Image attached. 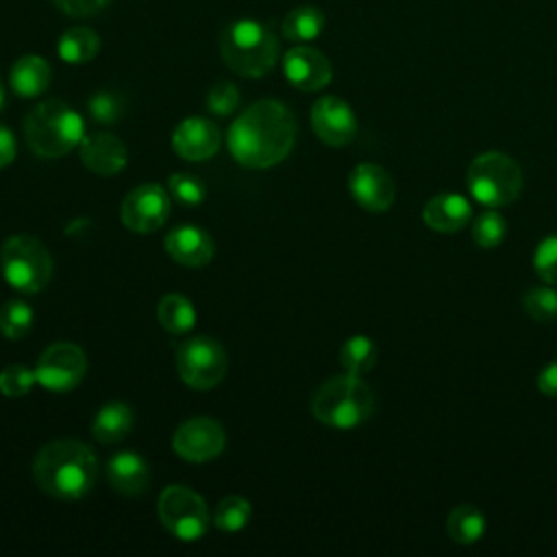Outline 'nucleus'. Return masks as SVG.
Segmentation results:
<instances>
[{
	"label": "nucleus",
	"instance_id": "nucleus-21",
	"mask_svg": "<svg viewBox=\"0 0 557 557\" xmlns=\"http://www.w3.org/2000/svg\"><path fill=\"white\" fill-rule=\"evenodd\" d=\"M52 81L50 63L39 54H24L20 57L9 72L11 89L20 98H37L41 96Z\"/></svg>",
	"mask_w": 557,
	"mask_h": 557
},
{
	"label": "nucleus",
	"instance_id": "nucleus-36",
	"mask_svg": "<svg viewBox=\"0 0 557 557\" xmlns=\"http://www.w3.org/2000/svg\"><path fill=\"white\" fill-rule=\"evenodd\" d=\"M239 104V91L231 81H220L215 83L209 94H207V109L213 115H231Z\"/></svg>",
	"mask_w": 557,
	"mask_h": 557
},
{
	"label": "nucleus",
	"instance_id": "nucleus-1",
	"mask_svg": "<svg viewBox=\"0 0 557 557\" xmlns=\"http://www.w3.org/2000/svg\"><path fill=\"white\" fill-rule=\"evenodd\" d=\"M296 117L281 100H259L246 107L228 126L226 144L231 157L250 170L281 163L296 141Z\"/></svg>",
	"mask_w": 557,
	"mask_h": 557
},
{
	"label": "nucleus",
	"instance_id": "nucleus-32",
	"mask_svg": "<svg viewBox=\"0 0 557 557\" xmlns=\"http://www.w3.org/2000/svg\"><path fill=\"white\" fill-rule=\"evenodd\" d=\"M524 311L537 322L557 320V289L553 287H531L522 298Z\"/></svg>",
	"mask_w": 557,
	"mask_h": 557
},
{
	"label": "nucleus",
	"instance_id": "nucleus-27",
	"mask_svg": "<svg viewBox=\"0 0 557 557\" xmlns=\"http://www.w3.org/2000/svg\"><path fill=\"white\" fill-rule=\"evenodd\" d=\"M379 359V350L374 346V342L366 335H352L344 342L342 350H339V363L344 366L346 372L350 374H366L374 368Z\"/></svg>",
	"mask_w": 557,
	"mask_h": 557
},
{
	"label": "nucleus",
	"instance_id": "nucleus-22",
	"mask_svg": "<svg viewBox=\"0 0 557 557\" xmlns=\"http://www.w3.org/2000/svg\"><path fill=\"white\" fill-rule=\"evenodd\" d=\"M133 429V409L122 400L102 405L91 422V435L102 444L122 442Z\"/></svg>",
	"mask_w": 557,
	"mask_h": 557
},
{
	"label": "nucleus",
	"instance_id": "nucleus-3",
	"mask_svg": "<svg viewBox=\"0 0 557 557\" xmlns=\"http://www.w3.org/2000/svg\"><path fill=\"white\" fill-rule=\"evenodd\" d=\"M85 122L67 102L48 98L35 104L24 117V139L39 159H59L81 146Z\"/></svg>",
	"mask_w": 557,
	"mask_h": 557
},
{
	"label": "nucleus",
	"instance_id": "nucleus-18",
	"mask_svg": "<svg viewBox=\"0 0 557 557\" xmlns=\"http://www.w3.org/2000/svg\"><path fill=\"white\" fill-rule=\"evenodd\" d=\"M165 252L181 265L202 268L213 259L211 235L196 224H178L165 235Z\"/></svg>",
	"mask_w": 557,
	"mask_h": 557
},
{
	"label": "nucleus",
	"instance_id": "nucleus-10",
	"mask_svg": "<svg viewBox=\"0 0 557 557\" xmlns=\"http://www.w3.org/2000/svg\"><path fill=\"white\" fill-rule=\"evenodd\" d=\"M85 372H87V357L81 346L70 342H57L48 346L35 363L37 385L50 392L74 389L83 381Z\"/></svg>",
	"mask_w": 557,
	"mask_h": 557
},
{
	"label": "nucleus",
	"instance_id": "nucleus-12",
	"mask_svg": "<svg viewBox=\"0 0 557 557\" xmlns=\"http://www.w3.org/2000/svg\"><path fill=\"white\" fill-rule=\"evenodd\" d=\"M226 444L224 426L207 416H196L185 420L172 437L174 453L191 463H205L215 459Z\"/></svg>",
	"mask_w": 557,
	"mask_h": 557
},
{
	"label": "nucleus",
	"instance_id": "nucleus-23",
	"mask_svg": "<svg viewBox=\"0 0 557 557\" xmlns=\"http://www.w3.org/2000/svg\"><path fill=\"white\" fill-rule=\"evenodd\" d=\"M324 13L313 4H300L285 13L281 22V33L294 44H307L320 37L324 30Z\"/></svg>",
	"mask_w": 557,
	"mask_h": 557
},
{
	"label": "nucleus",
	"instance_id": "nucleus-2",
	"mask_svg": "<svg viewBox=\"0 0 557 557\" xmlns=\"http://www.w3.org/2000/svg\"><path fill=\"white\" fill-rule=\"evenodd\" d=\"M98 474L94 450L78 440H54L33 461L37 487L57 500H78L91 492Z\"/></svg>",
	"mask_w": 557,
	"mask_h": 557
},
{
	"label": "nucleus",
	"instance_id": "nucleus-7",
	"mask_svg": "<svg viewBox=\"0 0 557 557\" xmlns=\"http://www.w3.org/2000/svg\"><path fill=\"white\" fill-rule=\"evenodd\" d=\"M468 189L485 207L498 209L513 202L522 189V170L505 152H483L468 168Z\"/></svg>",
	"mask_w": 557,
	"mask_h": 557
},
{
	"label": "nucleus",
	"instance_id": "nucleus-17",
	"mask_svg": "<svg viewBox=\"0 0 557 557\" xmlns=\"http://www.w3.org/2000/svg\"><path fill=\"white\" fill-rule=\"evenodd\" d=\"M78 152L83 165L100 176H115L126 168L128 161V150L124 141L117 135L104 131L85 135L78 146Z\"/></svg>",
	"mask_w": 557,
	"mask_h": 557
},
{
	"label": "nucleus",
	"instance_id": "nucleus-14",
	"mask_svg": "<svg viewBox=\"0 0 557 557\" xmlns=\"http://www.w3.org/2000/svg\"><path fill=\"white\" fill-rule=\"evenodd\" d=\"M311 126L326 146H346L355 139L357 117L346 100L322 96L311 107Z\"/></svg>",
	"mask_w": 557,
	"mask_h": 557
},
{
	"label": "nucleus",
	"instance_id": "nucleus-11",
	"mask_svg": "<svg viewBox=\"0 0 557 557\" xmlns=\"http://www.w3.org/2000/svg\"><path fill=\"white\" fill-rule=\"evenodd\" d=\"M170 215V196L159 183L137 185L120 207L122 224L135 233L159 231Z\"/></svg>",
	"mask_w": 557,
	"mask_h": 557
},
{
	"label": "nucleus",
	"instance_id": "nucleus-15",
	"mask_svg": "<svg viewBox=\"0 0 557 557\" xmlns=\"http://www.w3.org/2000/svg\"><path fill=\"white\" fill-rule=\"evenodd\" d=\"M283 74L300 91H320L331 83L333 67L324 52L298 44L283 54Z\"/></svg>",
	"mask_w": 557,
	"mask_h": 557
},
{
	"label": "nucleus",
	"instance_id": "nucleus-37",
	"mask_svg": "<svg viewBox=\"0 0 557 557\" xmlns=\"http://www.w3.org/2000/svg\"><path fill=\"white\" fill-rule=\"evenodd\" d=\"M57 9L70 17H91L100 13L109 0H54Z\"/></svg>",
	"mask_w": 557,
	"mask_h": 557
},
{
	"label": "nucleus",
	"instance_id": "nucleus-40",
	"mask_svg": "<svg viewBox=\"0 0 557 557\" xmlns=\"http://www.w3.org/2000/svg\"><path fill=\"white\" fill-rule=\"evenodd\" d=\"M4 100H7V89H4V83L0 78V109L4 107Z\"/></svg>",
	"mask_w": 557,
	"mask_h": 557
},
{
	"label": "nucleus",
	"instance_id": "nucleus-29",
	"mask_svg": "<svg viewBox=\"0 0 557 557\" xmlns=\"http://www.w3.org/2000/svg\"><path fill=\"white\" fill-rule=\"evenodd\" d=\"M250 513H252V507L246 498L242 496H224L218 507H215V513H213V524L220 529V531H226V533H235L239 529H244L250 520Z\"/></svg>",
	"mask_w": 557,
	"mask_h": 557
},
{
	"label": "nucleus",
	"instance_id": "nucleus-16",
	"mask_svg": "<svg viewBox=\"0 0 557 557\" xmlns=\"http://www.w3.org/2000/svg\"><path fill=\"white\" fill-rule=\"evenodd\" d=\"M172 148L181 159L207 161L220 148V128L200 115L185 117L172 133Z\"/></svg>",
	"mask_w": 557,
	"mask_h": 557
},
{
	"label": "nucleus",
	"instance_id": "nucleus-5",
	"mask_svg": "<svg viewBox=\"0 0 557 557\" xmlns=\"http://www.w3.org/2000/svg\"><path fill=\"white\" fill-rule=\"evenodd\" d=\"M374 411V394L357 374H337L324 381L313 398L311 413L318 422L333 429H352Z\"/></svg>",
	"mask_w": 557,
	"mask_h": 557
},
{
	"label": "nucleus",
	"instance_id": "nucleus-38",
	"mask_svg": "<svg viewBox=\"0 0 557 557\" xmlns=\"http://www.w3.org/2000/svg\"><path fill=\"white\" fill-rule=\"evenodd\" d=\"M15 154H17V141H15V135L9 126L0 124V170L11 165L15 161Z\"/></svg>",
	"mask_w": 557,
	"mask_h": 557
},
{
	"label": "nucleus",
	"instance_id": "nucleus-26",
	"mask_svg": "<svg viewBox=\"0 0 557 557\" xmlns=\"http://www.w3.org/2000/svg\"><path fill=\"white\" fill-rule=\"evenodd\" d=\"M485 516L474 505H457L446 520L448 537L457 544H474L485 533Z\"/></svg>",
	"mask_w": 557,
	"mask_h": 557
},
{
	"label": "nucleus",
	"instance_id": "nucleus-6",
	"mask_svg": "<svg viewBox=\"0 0 557 557\" xmlns=\"http://www.w3.org/2000/svg\"><path fill=\"white\" fill-rule=\"evenodd\" d=\"M4 281L20 294H37L52 278V257L41 239L33 235H11L0 248Z\"/></svg>",
	"mask_w": 557,
	"mask_h": 557
},
{
	"label": "nucleus",
	"instance_id": "nucleus-35",
	"mask_svg": "<svg viewBox=\"0 0 557 557\" xmlns=\"http://www.w3.org/2000/svg\"><path fill=\"white\" fill-rule=\"evenodd\" d=\"M533 268L542 281L557 285V235L542 239L533 255Z\"/></svg>",
	"mask_w": 557,
	"mask_h": 557
},
{
	"label": "nucleus",
	"instance_id": "nucleus-33",
	"mask_svg": "<svg viewBox=\"0 0 557 557\" xmlns=\"http://www.w3.org/2000/svg\"><path fill=\"white\" fill-rule=\"evenodd\" d=\"M37 385L35 368H26L24 363H11L0 372V392L9 398H20L28 394Z\"/></svg>",
	"mask_w": 557,
	"mask_h": 557
},
{
	"label": "nucleus",
	"instance_id": "nucleus-19",
	"mask_svg": "<svg viewBox=\"0 0 557 557\" xmlns=\"http://www.w3.org/2000/svg\"><path fill=\"white\" fill-rule=\"evenodd\" d=\"M109 485L122 496H139L150 483V468L135 450H120L107 461Z\"/></svg>",
	"mask_w": 557,
	"mask_h": 557
},
{
	"label": "nucleus",
	"instance_id": "nucleus-13",
	"mask_svg": "<svg viewBox=\"0 0 557 557\" xmlns=\"http://www.w3.org/2000/svg\"><path fill=\"white\" fill-rule=\"evenodd\" d=\"M350 196L359 207L372 213H383L394 205L396 183L392 174L376 163H359L348 176Z\"/></svg>",
	"mask_w": 557,
	"mask_h": 557
},
{
	"label": "nucleus",
	"instance_id": "nucleus-34",
	"mask_svg": "<svg viewBox=\"0 0 557 557\" xmlns=\"http://www.w3.org/2000/svg\"><path fill=\"white\" fill-rule=\"evenodd\" d=\"M87 109L98 124H115L124 113V100L113 91H98L89 98Z\"/></svg>",
	"mask_w": 557,
	"mask_h": 557
},
{
	"label": "nucleus",
	"instance_id": "nucleus-39",
	"mask_svg": "<svg viewBox=\"0 0 557 557\" xmlns=\"http://www.w3.org/2000/svg\"><path fill=\"white\" fill-rule=\"evenodd\" d=\"M537 389L544 394V396H550V398H557V359L546 363L540 374H537Z\"/></svg>",
	"mask_w": 557,
	"mask_h": 557
},
{
	"label": "nucleus",
	"instance_id": "nucleus-31",
	"mask_svg": "<svg viewBox=\"0 0 557 557\" xmlns=\"http://www.w3.org/2000/svg\"><path fill=\"white\" fill-rule=\"evenodd\" d=\"M168 191L176 202L185 207H196L205 200L207 185L191 172H176L168 181Z\"/></svg>",
	"mask_w": 557,
	"mask_h": 557
},
{
	"label": "nucleus",
	"instance_id": "nucleus-20",
	"mask_svg": "<svg viewBox=\"0 0 557 557\" xmlns=\"http://www.w3.org/2000/svg\"><path fill=\"white\" fill-rule=\"evenodd\" d=\"M422 218L429 228L440 233H455L461 231L472 218V205L461 194H437L433 196L422 211Z\"/></svg>",
	"mask_w": 557,
	"mask_h": 557
},
{
	"label": "nucleus",
	"instance_id": "nucleus-9",
	"mask_svg": "<svg viewBox=\"0 0 557 557\" xmlns=\"http://www.w3.org/2000/svg\"><path fill=\"white\" fill-rule=\"evenodd\" d=\"M228 368L226 352L220 342L207 335H194L185 339L176 350V370L185 385L191 389L215 387Z\"/></svg>",
	"mask_w": 557,
	"mask_h": 557
},
{
	"label": "nucleus",
	"instance_id": "nucleus-28",
	"mask_svg": "<svg viewBox=\"0 0 557 557\" xmlns=\"http://www.w3.org/2000/svg\"><path fill=\"white\" fill-rule=\"evenodd\" d=\"M33 307L26 300L13 298L0 307V333L7 339H22L33 329Z\"/></svg>",
	"mask_w": 557,
	"mask_h": 557
},
{
	"label": "nucleus",
	"instance_id": "nucleus-30",
	"mask_svg": "<svg viewBox=\"0 0 557 557\" xmlns=\"http://www.w3.org/2000/svg\"><path fill=\"white\" fill-rule=\"evenodd\" d=\"M505 235H507V222L492 207L481 211L472 222V239L481 248H496L505 239Z\"/></svg>",
	"mask_w": 557,
	"mask_h": 557
},
{
	"label": "nucleus",
	"instance_id": "nucleus-4",
	"mask_svg": "<svg viewBox=\"0 0 557 557\" xmlns=\"http://www.w3.org/2000/svg\"><path fill=\"white\" fill-rule=\"evenodd\" d=\"M218 46L226 67L244 78L265 76L281 57V44L274 30L248 17L226 24Z\"/></svg>",
	"mask_w": 557,
	"mask_h": 557
},
{
	"label": "nucleus",
	"instance_id": "nucleus-25",
	"mask_svg": "<svg viewBox=\"0 0 557 557\" xmlns=\"http://www.w3.org/2000/svg\"><path fill=\"white\" fill-rule=\"evenodd\" d=\"M159 324L174 335L189 333L196 324V309L183 294H165L157 305Z\"/></svg>",
	"mask_w": 557,
	"mask_h": 557
},
{
	"label": "nucleus",
	"instance_id": "nucleus-24",
	"mask_svg": "<svg viewBox=\"0 0 557 557\" xmlns=\"http://www.w3.org/2000/svg\"><path fill=\"white\" fill-rule=\"evenodd\" d=\"M100 52V37L87 26L67 28L57 41V54L70 65L89 63Z\"/></svg>",
	"mask_w": 557,
	"mask_h": 557
},
{
	"label": "nucleus",
	"instance_id": "nucleus-8",
	"mask_svg": "<svg viewBox=\"0 0 557 557\" xmlns=\"http://www.w3.org/2000/svg\"><path fill=\"white\" fill-rule=\"evenodd\" d=\"M157 513L165 531L183 542L200 540L211 522L205 498L185 485L165 487L159 494Z\"/></svg>",
	"mask_w": 557,
	"mask_h": 557
}]
</instances>
